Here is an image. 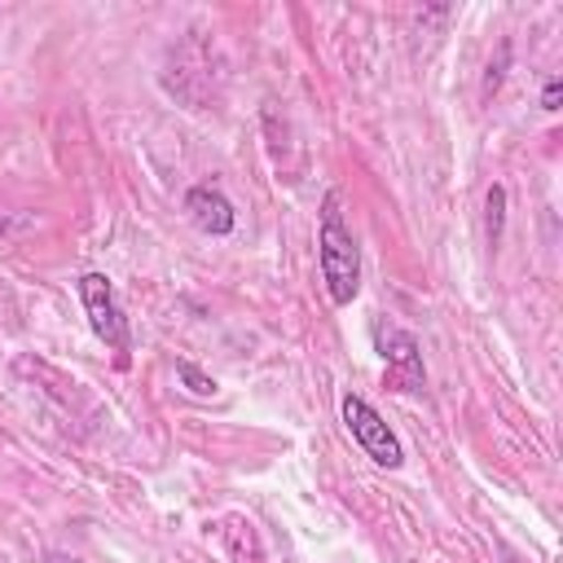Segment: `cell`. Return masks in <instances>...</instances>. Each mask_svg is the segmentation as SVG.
Returning <instances> with one entry per match:
<instances>
[{"label":"cell","instance_id":"6da1fadb","mask_svg":"<svg viewBox=\"0 0 563 563\" xmlns=\"http://www.w3.org/2000/svg\"><path fill=\"white\" fill-rule=\"evenodd\" d=\"M317 268L325 282V295L334 308H347L361 290V246L343 220V198L339 189H325L321 211H317Z\"/></svg>","mask_w":563,"mask_h":563},{"label":"cell","instance_id":"7a4b0ae2","mask_svg":"<svg viewBox=\"0 0 563 563\" xmlns=\"http://www.w3.org/2000/svg\"><path fill=\"white\" fill-rule=\"evenodd\" d=\"M79 303H84V312H88L92 334L114 352V361H119V369H123L128 356H132V330H128V317H123V308H119L114 282H110L106 273H84V277H79Z\"/></svg>","mask_w":563,"mask_h":563},{"label":"cell","instance_id":"3957f363","mask_svg":"<svg viewBox=\"0 0 563 563\" xmlns=\"http://www.w3.org/2000/svg\"><path fill=\"white\" fill-rule=\"evenodd\" d=\"M339 413H343V427L352 431V440L365 449V457H369V462H378V466H387V471H396V466L405 462V449H400L396 431L383 422V413H378L365 396L343 391Z\"/></svg>","mask_w":563,"mask_h":563},{"label":"cell","instance_id":"277c9868","mask_svg":"<svg viewBox=\"0 0 563 563\" xmlns=\"http://www.w3.org/2000/svg\"><path fill=\"white\" fill-rule=\"evenodd\" d=\"M378 356H383V387L387 391H422L427 369H422V347L409 330L400 325H378Z\"/></svg>","mask_w":563,"mask_h":563},{"label":"cell","instance_id":"5b68a950","mask_svg":"<svg viewBox=\"0 0 563 563\" xmlns=\"http://www.w3.org/2000/svg\"><path fill=\"white\" fill-rule=\"evenodd\" d=\"M185 211H189V220H194L202 233H211V238H229V233L238 229V211H233V202H229L216 185H194V189L185 194Z\"/></svg>","mask_w":563,"mask_h":563},{"label":"cell","instance_id":"8992f818","mask_svg":"<svg viewBox=\"0 0 563 563\" xmlns=\"http://www.w3.org/2000/svg\"><path fill=\"white\" fill-rule=\"evenodd\" d=\"M501 224H506V185H493L488 189V246L493 251L501 242Z\"/></svg>","mask_w":563,"mask_h":563},{"label":"cell","instance_id":"52a82bcc","mask_svg":"<svg viewBox=\"0 0 563 563\" xmlns=\"http://www.w3.org/2000/svg\"><path fill=\"white\" fill-rule=\"evenodd\" d=\"M176 378H180L194 396H216V391H220V387H216V378H211V374H202L194 361H176Z\"/></svg>","mask_w":563,"mask_h":563},{"label":"cell","instance_id":"ba28073f","mask_svg":"<svg viewBox=\"0 0 563 563\" xmlns=\"http://www.w3.org/2000/svg\"><path fill=\"white\" fill-rule=\"evenodd\" d=\"M506 66H510V44L501 40V48H497V62H488V70H484V101L488 97H497V88H501V79H506Z\"/></svg>","mask_w":563,"mask_h":563},{"label":"cell","instance_id":"9c48e42d","mask_svg":"<svg viewBox=\"0 0 563 563\" xmlns=\"http://www.w3.org/2000/svg\"><path fill=\"white\" fill-rule=\"evenodd\" d=\"M559 101H563V79H559V75H550V79H545V88H541V110H550V114H554V110H559Z\"/></svg>","mask_w":563,"mask_h":563}]
</instances>
